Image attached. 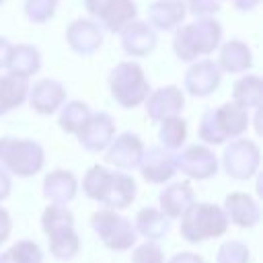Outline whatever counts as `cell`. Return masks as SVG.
I'll list each match as a JSON object with an SVG mask.
<instances>
[{
  "mask_svg": "<svg viewBox=\"0 0 263 263\" xmlns=\"http://www.w3.org/2000/svg\"><path fill=\"white\" fill-rule=\"evenodd\" d=\"M222 43V23L214 16H201L175 29L173 51L181 62H195L214 53Z\"/></svg>",
  "mask_w": 263,
  "mask_h": 263,
  "instance_id": "6da1fadb",
  "label": "cell"
},
{
  "mask_svg": "<svg viewBox=\"0 0 263 263\" xmlns=\"http://www.w3.org/2000/svg\"><path fill=\"white\" fill-rule=\"evenodd\" d=\"M179 220H181V226H179L181 238H185L191 245L218 238L226 234L230 226L224 210L210 201H193L191 208Z\"/></svg>",
  "mask_w": 263,
  "mask_h": 263,
  "instance_id": "7a4b0ae2",
  "label": "cell"
},
{
  "mask_svg": "<svg viewBox=\"0 0 263 263\" xmlns=\"http://www.w3.org/2000/svg\"><path fill=\"white\" fill-rule=\"evenodd\" d=\"M45 164V150L39 142L31 138H0V166L8 175H16L21 179L35 177Z\"/></svg>",
  "mask_w": 263,
  "mask_h": 263,
  "instance_id": "3957f363",
  "label": "cell"
},
{
  "mask_svg": "<svg viewBox=\"0 0 263 263\" xmlns=\"http://www.w3.org/2000/svg\"><path fill=\"white\" fill-rule=\"evenodd\" d=\"M111 97L123 109H134L146 101L150 95V82L144 74V68L134 60H123L115 64L107 78Z\"/></svg>",
  "mask_w": 263,
  "mask_h": 263,
  "instance_id": "277c9868",
  "label": "cell"
},
{
  "mask_svg": "<svg viewBox=\"0 0 263 263\" xmlns=\"http://www.w3.org/2000/svg\"><path fill=\"white\" fill-rule=\"evenodd\" d=\"M90 226L101 238V242L111 251H129L136 245V230L129 218L115 210H97L90 216Z\"/></svg>",
  "mask_w": 263,
  "mask_h": 263,
  "instance_id": "5b68a950",
  "label": "cell"
},
{
  "mask_svg": "<svg viewBox=\"0 0 263 263\" xmlns=\"http://www.w3.org/2000/svg\"><path fill=\"white\" fill-rule=\"evenodd\" d=\"M259 164H261V148L255 140L236 138L224 148L222 166L236 181H247L255 177Z\"/></svg>",
  "mask_w": 263,
  "mask_h": 263,
  "instance_id": "8992f818",
  "label": "cell"
},
{
  "mask_svg": "<svg viewBox=\"0 0 263 263\" xmlns=\"http://www.w3.org/2000/svg\"><path fill=\"white\" fill-rule=\"evenodd\" d=\"M84 8L101 29L111 33H121L138 16L134 0H84Z\"/></svg>",
  "mask_w": 263,
  "mask_h": 263,
  "instance_id": "52a82bcc",
  "label": "cell"
},
{
  "mask_svg": "<svg viewBox=\"0 0 263 263\" xmlns=\"http://www.w3.org/2000/svg\"><path fill=\"white\" fill-rule=\"evenodd\" d=\"M175 166L189 179L205 181L218 173V156L205 144H191L175 154Z\"/></svg>",
  "mask_w": 263,
  "mask_h": 263,
  "instance_id": "ba28073f",
  "label": "cell"
},
{
  "mask_svg": "<svg viewBox=\"0 0 263 263\" xmlns=\"http://www.w3.org/2000/svg\"><path fill=\"white\" fill-rule=\"evenodd\" d=\"M76 138L84 150L103 152V150H107V146L115 138V119L105 111L90 113L88 119L84 121V125L78 129Z\"/></svg>",
  "mask_w": 263,
  "mask_h": 263,
  "instance_id": "9c48e42d",
  "label": "cell"
},
{
  "mask_svg": "<svg viewBox=\"0 0 263 263\" xmlns=\"http://www.w3.org/2000/svg\"><path fill=\"white\" fill-rule=\"evenodd\" d=\"M220 82H222V72L218 64L210 58H201V60L191 62V66L185 72L183 84L191 97L203 99V97H210L214 90H218Z\"/></svg>",
  "mask_w": 263,
  "mask_h": 263,
  "instance_id": "30bf717a",
  "label": "cell"
},
{
  "mask_svg": "<svg viewBox=\"0 0 263 263\" xmlns=\"http://www.w3.org/2000/svg\"><path fill=\"white\" fill-rule=\"evenodd\" d=\"M144 105H146V115L152 121L160 123L162 119L181 115V111L185 109V92L175 84H166L156 90H150Z\"/></svg>",
  "mask_w": 263,
  "mask_h": 263,
  "instance_id": "8fae6325",
  "label": "cell"
},
{
  "mask_svg": "<svg viewBox=\"0 0 263 263\" xmlns=\"http://www.w3.org/2000/svg\"><path fill=\"white\" fill-rule=\"evenodd\" d=\"M144 142L138 134L132 132H123V134H115V138L111 140V144L107 146V162L113 164L119 171H132L140 164L142 154H144Z\"/></svg>",
  "mask_w": 263,
  "mask_h": 263,
  "instance_id": "7c38bea8",
  "label": "cell"
},
{
  "mask_svg": "<svg viewBox=\"0 0 263 263\" xmlns=\"http://www.w3.org/2000/svg\"><path fill=\"white\" fill-rule=\"evenodd\" d=\"M27 101L39 115H51L66 103V86L53 78H39L37 82L29 84Z\"/></svg>",
  "mask_w": 263,
  "mask_h": 263,
  "instance_id": "4fadbf2b",
  "label": "cell"
},
{
  "mask_svg": "<svg viewBox=\"0 0 263 263\" xmlns=\"http://www.w3.org/2000/svg\"><path fill=\"white\" fill-rule=\"evenodd\" d=\"M138 168H140L144 181H148L152 185H164L177 173L175 154L164 150L162 146H148V148H144Z\"/></svg>",
  "mask_w": 263,
  "mask_h": 263,
  "instance_id": "5bb4252c",
  "label": "cell"
},
{
  "mask_svg": "<svg viewBox=\"0 0 263 263\" xmlns=\"http://www.w3.org/2000/svg\"><path fill=\"white\" fill-rule=\"evenodd\" d=\"M66 43L78 55H90L103 45V29L92 18H76L66 27Z\"/></svg>",
  "mask_w": 263,
  "mask_h": 263,
  "instance_id": "9a60e30c",
  "label": "cell"
},
{
  "mask_svg": "<svg viewBox=\"0 0 263 263\" xmlns=\"http://www.w3.org/2000/svg\"><path fill=\"white\" fill-rule=\"evenodd\" d=\"M136 193H138V187H136V181L132 175L121 173V171H111L109 179H107V187L101 197V203L107 210H115V212L125 210L134 203Z\"/></svg>",
  "mask_w": 263,
  "mask_h": 263,
  "instance_id": "2e32d148",
  "label": "cell"
},
{
  "mask_svg": "<svg viewBox=\"0 0 263 263\" xmlns=\"http://www.w3.org/2000/svg\"><path fill=\"white\" fill-rule=\"evenodd\" d=\"M222 210L228 218V224H234L238 228H253L261 220L259 203L249 193H242V191L228 193Z\"/></svg>",
  "mask_w": 263,
  "mask_h": 263,
  "instance_id": "e0dca14e",
  "label": "cell"
},
{
  "mask_svg": "<svg viewBox=\"0 0 263 263\" xmlns=\"http://www.w3.org/2000/svg\"><path fill=\"white\" fill-rule=\"evenodd\" d=\"M121 47L132 58H146L156 47V31L146 21H132L121 33Z\"/></svg>",
  "mask_w": 263,
  "mask_h": 263,
  "instance_id": "ac0fdd59",
  "label": "cell"
},
{
  "mask_svg": "<svg viewBox=\"0 0 263 263\" xmlns=\"http://www.w3.org/2000/svg\"><path fill=\"white\" fill-rule=\"evenodd\" d=\"M214 113V121L218 125V132L220 136L226 140H236V138H242V134L249 129V123H251V115L247 109L238 107L236 103L228 101L216 109H212Z\"/></svg>",
  "mask_w": 263,
  "mask_h": 263,
  "instance_id": "d6986e66",
  "label": "cell"
},
{
  "mask_svg": "<svg viewBox=\"0 0 263 263\" xmlns=\"http://www.w3.org/2000/svg\"><path fill=\"white\" fill-rule=\"evenodd\" d=\"M78 193V179L68 168H53L43 179V195L49 203L68 205Z\"/></svg>",
  "mask_w": 263,
  "mask_h": 263,
  "instance_id": "ffe728a7",
  "label": "cell"
},
{
  "mask_svg": "<svg viewBox=\"0 0 263 263\" xmlns=\"http://www.w3.org/2000/svg\"><path fill=\"white\" fill-rule=\"evenodd\" d=\"M195 201V193L187 181L171 183L166 185L160 195H158V210L168 218V220H179Z\"/></svg>",
  "mask_w": 263,
  "mask_h": 263,
  "instance_id": "44dd1931",
  "label": "cell"
},
{
  "mask_svg": "<svg viewBox=\"0 0 263 263\" xmlns=\"http://www.w3.org/2000/svg\"><path fill=\"white\" fill-rule=\"evenodd\" d=\"M216 64L222 74H242L253 68V51L242 39H230L220 43Z\"/></svg>",
  "mask_w": 263,
  "mask_h": 263,
  "instance_id": "7402d4cb",
  "label": "cell"
},
{
  "mask_svg": "<svg viewBox=\"0 0 263 263\" xmlns=\"http://www.w3.org/2000/svg\"><path fill=\"white\" fill-rule=\"evenodd\" d=\"M187 12L181 0H154L148 6V25L154 31H175L183 25Z\"/></svg>",
  "mask_w": 263,
  "mask_h": 263,
  "instance_id": "603a6c76",
  "label": "cell"
},
{
  "mask_svg": "<svg viewBox=\"0 0 263 263\" xmlns=\"http://www.w3.org/2000/svg\"><path fill=\"white\" fill-rule=\"evenodd\" d=\"M134 230L136 234H142L146 240L150 242H158L160 238H164L171 230V220L158 210V208H142L136 214L134 220Z\"/></svg>",
  "mask_w": 263,
  "mask_h": 263,
  "instance_id": "cb8c5ba5",
  "label": "cell"
},
{
  "mask_svg": "<svg viewBox=\"0 0 263 263\" xmlns=\"http://www.w3.org/2000/svg\"><path fill=\"white\" fill-rule=\"evenodd\" d=\"M6 70H8V74H14L18 78L29 80L33 74H37L41 70V53H39V49L35 45H29V43L12 45Z\"/></svg>",
  "mask_w": 263,
  "mask_h": 263,
  "instance_id": "d4e9b609",
  "label": "cell"
},
{
  "mask_svg": "<svg viewBox=\"0 0 263 263\" xmlns=\"http://www.w3.org/2000/svg\"><path fill=\"white\" fill-rule=\"evenodd\" d=\"M29 95V80L14 74L0 76V115H6L21 107Z\"/></svg>",
  "mask_w": 263,
  "mask_h": 263,
  "instance_id": "484cf974",
  "label": "cell"
},
{
  "mask_svg": "<svg viewBox=\"0 0 263 263\" xmlns=\"http://www.w3.org/2000/svg\"><path fill=\"white\" fill-rule=\"evenodd\" d=\"M263 99V80L257 74H245L240 76L232 86V103L238 107L251 111L259 109Z\"/></svg>",
  "mask_w": 263,
  "mask_h": 263,
  "instance_id": "4316f807",
  "label": "cell"
},
{
  "mask_svg": "<svg viewBox=\"0 0 263 263\" xmlns=\"http://www.w3.org/2000/svg\"><path fill=\"white\" fill-rule=\"evenodd\" d=\"M47 240H49V253L58 261H70L80 251V238H78V232L74 230V226L60 228V230L47 234Z\"/></svg>",
  "mask_w": 263,
  "mask_h": 263,
  "instance_id": "83f0119b",
  "label": "cell"
},
{
  "mask_svg": "<svg viewBox=\"0 0 263 263\" xmlns=\"http://www.w3.org/2000/svg\"><path fill=\"white\" fill-rule=\"evenodd\" d=\"M158 140H160V146L164 150L175 154L177 150L183 148V144L187 140V121L181 115L162 119L160 127H158Z\"/></svg>",
  "mask_w": 263,
  "mask_h": 263,
  "instance_id": "f1b7e54d",
  "label": "cell"
},
{
  "mask_svg": "<svg viewBox=\"0 0 263 263\" xmlns=\"http://www.w3.org/2000/svg\"><path fill=\"white\" fill-rule=\"evenodd\" d=\"M90 107L84 103V101H66L60 109V117H58V123H60V129L66 132V134H78V129L84 125V121L88 119L90 115Z\"/></svg>",
  "mask_w": 263,
  "mask_h": 263,
  "instance_id": "f546056e",
  "label": "cell"
},
{
  "mask_svg": "<svg viewBox=\"0 0 263 263\" xmlns=\"http://www.w3.org/2000/svg\"><path fill=\"white\" fill-rule=\"evenodd\" d=\"M74 226V214L68 210V205H47L41 214V228L45 234H51L60 228Z\"/></svg>",
  "mask_w": 263,
  "mask_h": 263,
  "instance_id": "4dcf8cb0",
  "label": "cell"
},
{
  "mask_svg": "<svg viewBox=\"0 0 263 263\" xmlns=\"http://www.w3.org/2000/svg\"><path fill=\"white\" fill-rule=\"evenodd\" d=\"M109 173L111 168L107 166H101V164H95L86 171L84 179H82V191L86 197H90L92 201H99L101 203V197H103V191L107 187V179H109Z\"/></svg>",
  "mask_w": 263,
  "mask_h": 263,
  "instance_id": "1f68e13d",
  "label": "cell"
},
{
  "mask_svg": "<svg viewBox=\"0 0 263 263\" xmlns=\"http://www.w3.org/2000/svg\"><path fill=\"white\" fill-rule=\"evenodd\" d=\"M216 263H251V249L240 240H226L218 247Z\"/></svg>",
  "mask_w": 263,
  "mask_h": 263,
  "instance_id": "d6a6232c",
  "label": "cell"
},
{
  "mask_svg": "<svg viewBox=\"0 0 263 263\" xmlns=\"http://www.w3.org/2000/svg\"><path fill=\"white\" fill-rule=\"evenodd\" d=\"M58 2L60 0H25V16L35 25H43L53 18Z\"/></svg>",
  "mask_w": 263,
  "mask_h": 263,
  "instance_id": "836d02e7",
  "label": "cell"
},
{
  "mask_svg": "<svg viewBox=\"0 0 263 263\" xmlns=\"http://www.w3.org/2000/svg\"><path fill=\"white\" fill-rule=\"evenodd\" d=\"M132 263H164V251L158 242H142L132 251Z\"/></svg>",
  "mask_w": 263,
  "mask_h": 263,
  "instance_id": "e575fe53",
  "label": "cell"
},
{
  "mask_svg": "<svg viewBox=\"0 0 263 263\" xmlns=\"http://www.w3.org/2000/svg\"><path fill=\"white\" fill-rule=\"evenodd\" d=\"M199 140L205 144V146H218V144H224V138L220 136L218 132V125L214 121V113L212 109H208L203 115H201V121H199Z\"/></svg>",
  "mask_w": 263,
  "mask_h": 263,
  "instance_id": "d590c367",
  "label": "cell"
},
{
  "mask_svg": "<svg viewBox=\"0 0 263 263\" xmlns=\"http://www.w3.org/2000/svg\"><path fill=\"white\" fill-rule=\"evenodd\" d=\"M10 251L16 255L21 263H41L43 261V251L35 240H16Z\"/></svg>",
  "mask_w": 263,
  "mask_h": 263,
  "instance_id": "8d00e7d4",
  "label": "cell"
},
{
  "mask_svg": "<svg viewBox=\"0 0 263 263\" xmlns=\"http://www.w3.org/2000/svg\"><path fill=\"white\" fill-rule=\"evenodd\" d=\"M185 6V12L193 14L195 18L201 16H214L220 10V0H181Z\"/></svg>",
  "mask_w": 263,
  "mask_h": 263,
  "instance_id": "74e56055",
  "label": "cell"
},
{
  "mask_svg": "<svg viewBox=\"0 0 263 263\" xmlns=\"http://www.w3.org/2000/svg\"><path fill=\"white\" fill-rule=\"evenodd\" d=\"M166 263H205L203 261V257L201 255H197V253H191V251H181V253H177V255H173Z\"/></svg>",
  "mask_w": 263,
  "mask_h": 263,
  "instance_id": "f35d334b",
  "label": "cell"
},
{
  "mask_svg": "<svg viewBox=\"0 0 263 263\" xmlns=\"http://www.w3.org/2000/svg\"><path fill=\"white\" fill-rule=\"evenodd\" d=\"M10 230H12V220H10V214L0 205V245L10 236Z\"/></svg>",
  "mask_w": 263,
  "mask_h": 263,
  "instance_id": "ab89813d",
  "label": "cell"
},
{
  "mask_svg": "<svg viewBox=\"0 0 263 263\" xmlns=\"http://www.w3.org/2000/svg\"><path fill=\"white\" fill-rule=\"evenodd\" d=\"M10 189H12V181H10V175L0 166V201H4L8 195H10Z\"/></svg>",
  "mask_w": 263,
  "mask_h": 263,
  "instance_id": "60d3db41",
  "label": "cell"
},
{
  "mask_svg": "<svg viewBox=\"0 0 263 263\" xmlns=\"http://www.w3.org/2000/svg\"><path fill=\"white\" fill-rule=\"evenodd\" d=\"M10 51H12V43L6 37H0V70H4L8 66Z\"/></svg>",
  "mask_w": 263,
  "mask_h": 263,
  "instance_id": "b9f144b4",
  "label": "cell"
},
{
  "mask_svg": "<svg viewBox=\"0 0 263 263\" xmlns=\"http://www.w3.org/2000/svg\"><path fill=\"white\" fill-rule=\"evenodd\" d=\"M261 0H232V4L236 6V10H242V12H249V10H255L259 6Z\"/></svg>",
  "mask_w": 263,
  "mask_h": 263,
  "instance_id": "7bdbcfd3",
  "label": "cell"
},
{
  "mask_svg": "<svg viewBox=\"0 0 263 263\" xmlns=\"http://www.w3.org/2000/svg\"><path fill=\"white\" fill-rule=\"evenodd\" d=\"M0 263H21V261H18L16 255L8 249V251H2V253H0Z\"/></svg>",
  "mask_w": 263,
  "mask_h": 263,
  "instance_id": "ee69618b",
  "label": "cell"
},
{
  "mask_svg": "<svg viewBox=\"0 0 263 263\" xmlns=\"http://www.w3.org/2000/svg\"><path fill=\"white\" fill-rule=\"evenodd\" d=\"M2 2H4V0H0V4H2Z\"/></svg>",
  "mask_w": 263,
  "mask_h": 263,
  "instance_id": "f6af8a7d",
  "label": "cell"
}]
</instances>
